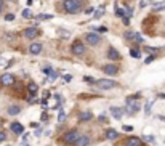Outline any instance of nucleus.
Segmentation results:
<instances>
[{
  "label": "nucleus",
  "mask_w": 165,
  "mask_h": 146,
  "mask_svg": "<svg viewBox=\"0 0 165 146\" xmlns=\"http://www.w3.org/2000/svg\"><path fill=\"white\" fill-rule=\"evenodd\" d=\"M58 32H59V35H64V37H67V35H69V31H61L59 29Z\"/></svg>",
  "instance_id": "obj_40"
},
{
  "label": "nucleus",
  "mask_w": 165,
  "mask_h": 146,
  "mask_svg": "<svg viewBox=\"0 0 165 146\" xmlns=\"http://www.w3.org/2000/svg\"><path fill=\"white\" fill-rule=\"evenodd\" d=\"M82 3H84V0H64L63 8H64V11H66V13L74 15V13L80 11Z\"/></svg>",
  "instance_id": "obj_1"
},
{
  "label": "nucleus",
  "mask_w": 165,
  "mask_h": 146,
  "mask_svg": "<svg viewBox=\"0 0 165 146\" xmlns=\"http://www.w3.org/2000/svg\"><path fill=\"white\" fill-rule=\"evenodd\" d=\"M0 64H2V66L5 64V59H3V58H0ZM3 68H5V66H3Z\"/></svg>",
  "instance_id": "obj_49"
},
{
  "label": "nucleus",
  "mask_w": 165,
  "mask_h": 146,
  "mask_svg": "<svg viewBox=\"0 0 165 146\" xmlns=\"http://www.w3.org/2000/svg\"><path fill=\"white\" fill-rule=\"evenodd\" d=\"M123 24H125V26L130 24V18H128V16H123Z\"/></svg>",
  "instance_id": "obj_42"
},
{
  "label": "nucleus",
  "mask_w": 165,
  "mask_h": 146,
  "mask_svg": "<svg viewBox=\"0 0 165 146\" xmlns=\"http://www.w3.org/2000/svg\"><path fill=\"white\" fill-rule=\"evenodd\" d=\"M93 31H96V32H107V27H104V26H95Z\"/></svg>",
  "instance_id": "obj_26"
},
{
  "label": "nucleus",
  "mask_w": 165,
  "mask_h": 146,
  "mask_svg": "<svg viewBox=\"0 0 165 146\" xmlns=\"http://www.w3.org/2000/svg\"><path fill=\"white\" fill-rule=\"evenodd\" d=\"M115 15H117L119 18H123V16H127V10H123V8H119V6H115Z\"/></svg>",
  "instance_id": "obj_22"
},
{
  "label": "nucleus",
  "mask_w": 165,
  "mask_h": 146,
  "mask_svg": "<svg viewBox=\"0 0 165 146\" xmlns=\"http://www.w3.org/2000/svg\"><path fill=\"white\" fill-rule=\"evenodd\" d=\"M84 80L87 82V84H91V85H93V84H96V80H95L93 77H90V76H85V77H84Z\"/></svg>",
  "instance_id": "obj_28"
},
{
  "label": "nucleus",
  "mask_w": 165,
  "mask_h": 146,
  "mask_svg": "<svg viewBox=\"0 0 165 146\" xmlns=\"http://www.w3.org/2000/svg\"><path fill=\"white\" fill-rule=\"evenodd\" d=\"M11 132H13L15 135H23L24 127H23L19 122H13V124H11Z\"/></svg>",
  "instance_id": "obj_11"
},
{
  "label": "nucleus",
  "mask_w": 165,
  "mask_h": 146,
  "mask_svg": "<svg viewBox=\"0 0 165 146\" xmlns=\"http://www.w3.org/2000/svg\"><path fill=\"white\" fill-rule=\"evenodd\" d=\"M160 10H165V2L155 3V5H154V11H160Z\"/></svg>",
  "instance_id": "obj_24"
},
{
  "label": "nucleus",
  "mask_w": 165,
  "mask_h": 146,
  "mask_svg": "<svg viewBox=\"0 0 165 146\" xmlns=\"http://www.w3.org/2000/svg\"><path fill=\"white\" fill-rule=\"evenodd\" d=\"M90 144V136L87 135H80L79 140L75 141V146H88Z\"/></svg>",
  "instance_id": "obj_13"
},
{
  "label": "nucleus",
  "mask_w": 165,
  "mask_h": 146,
  "mask_svg": "<svg viewBox=\"0 0 165 146\" xmlns=\"http://www.w3.org/2000/svg\"><path fill=\"white\" fill-rule=\"evenodd\" d=\"M21 112V108L19 106H10L8 108V114L10 116H16V114H19Z\"/></svg>",
  "instance_id": "obj_19"
},
{
  "label": "nucleus",
  "mask_w": 165,
  "mask_h": 146,
  "mask_svg": "<svg viewBox=\"0 0 165 146\" xmlns=\"http://www.w3.org/2000/svg\"><path fill=\"white\" fill-rule=\"evenodd\" d=\"M85 13H87V15H90V13H93V8H87V10H85Z\"/></svg>",
  "instance_id": "obj_47"
},
{
  "label": "nucleus",
  "mask_w": 165,
  "mask_h": 146,
  "mask_svg": "<svg viewBox=\"0 0 165 146\" xmlns=\"http://www.w3.org/2000/svg\"><path fill=\"white\" fill-rule=\"evenodd\" d=\"M91 117H93V114H91L90 111H85V112H82L80 116H79V119L82 121V122H87V121H90Z\"/></svg>",
  "instance_id": "obj_17"
},
{
  "label": "nucleus",
  "mask_w": 165,
  "mask_h": 146,
  "mask_svg": "<svg viewBox=\"0 0 165 146\" xmlns=\"http://www.w3.org/2000/svg\"><path fill=\"white\" fill-rule=\"evenodd\" d=\"M2 10H3V0H0V15H2Z\"/></svg>",
  "instance_id": "obj_46"
},
{
  "label": "nucleus",
  "mask_w": 165,
  "mask_h": 146,
  "mask_svg": "<svg viewBox=\"0 0 165 146\" xmlns=\"http://www.w3.org/2000/svg\"><path fill=\"white\" fill-rule=\"evenodd\" d=\"M106 138H107V140H117V138H119V133H117V130H114V129H109V130H106Z\"/></svg>",
  "instance_id": "obj_16"
},
{
  "label": "nucleus",
  "mask_w": 165,
  "mask_h": 146,
  "mask_svg": "<svg viewBox=\"0 0 165 146\" xmlns=\"http://www.w3.org/2000/svg\"><path fill=\"white\" fill-rule=\"evenodd\" d=\"M71 51L74 53L75 56H82V55H85V45L82 43L80 40H77V42H74V43H72Z\"/></svg>",
  "instance_id": "obj_4"
},
{
  "label": "nucleus",
  "mask_w": 165,
  "mask_h": 146,
  "mask_svg": "<svg viewBox=\"0 0 165 146\" xmlns=\"http://www.w3.org/2000/svg\"><path fill=\"white\" fill-rule=\"evenodd\" d=\"M63 79H64V82H71V80H72V76H71V74H64Z\"/></svg>",
  "instance_id": "obj_39"
},
{
  "label": "nucleus",
  "mask_w": 165,
  "mask_h": 146,
  "mask_svg": "<svg viewBox=\"0 0 165 146\" xmlns=\"http://www.w3.org/2000/svg\"><path fill=\"white\" fill-rule=\"evenodd\" d=\"M0 84L8 87V85H13L15 84V76L13 74H3L2 77H0Z\"/></svg>",
  "instance_id": "obj_7"
},
{
  "label": "nucleus",
  "mask_w": 165,
  "mask_h": 146,
  "mask_svg": "<svg viewBox=\"0 0 165 146\" xmlns=\"http://www.w3.org/2000/svg\"><path fill=\"white\" fill-rule=\"evenodd\" d=\"M0 129H2V122H0Z\"/></svg>",
  "instance_id": "obj_53"
},
{
  "label": "nucleus",
  "mask_w": 165,
  "mask_h": 146,
  "mask_svg": "<svg viewBox=\"0 0 165 146\" xmlns=\"http://www.w3.org/2000/svg\"><path fill=\"white\" fill-rule=\"evenodd\" d=\"M122 130H123V132H132V130H133V127H132V125H123V127H122Z\"/></svg>",
  "instance_id": "obj_38"
},
{
  "label": "nucleus",
  "mask_w": 165,
  "mask_h": 146,
  "mask_svg": "<svg viewBox=\"0 0 165 146\" xmlns=\"http://www.w3.org/2000/svg\"><path fill=\"white\" fill-rule=\"evenodd\" d=\"M48 76H50V77H48L50 80H56V77H58V72H56V71H51Z\"/></svg>",
  "instance_id": "obj_29"
},
{
  "label": "nucleus",
  "mask_w": 165,
  "mask_h": 146,
  "mask_svg": "<svg viewBox=\"0 0 165 146\" xmlns=\"http://www.w3.org/2000/svg\"><path fill=\"white\" fill-rule=\"evenodd\" d=\"M140 103H128V106L125 108V112L127 114H136V112H138L140 111Z\"/></svg>",
  "instance_id": "obj_8"
},
{
  "label": "nucleus",
  "mask_w": 165,
  "mask_h": 146,
  "mask_svg": "<svg viewBox=\"0 0 165 146\" xmlns=\"http://www.w3.org/2000/svg\"><path fill=\"white\" fill-rule=\"evenodd\" d=\"M39 34H40V31L37 29V27H27V29L24 31V37L27 39V40H32V39H35V37H39Z\"/></svg>",
  "instance_id": "obj_5"
},
{
  "label": "nucleus",
  "mask_w": 165,
  "mask_h": 146,
  "mask_svg": "<svg viewBox=\"0 0 165 146\" xmlns=\"http://www.w3.org/2000/svg\"><path fill=\"white\" fill-rule=\"evenodd\" d=\"M160 98H165V93H162V95H160Z\"/></svg>",
  "instance_id": "obj_52"
},
{
  "label": "nucleus",
  "mask_w": 165,
  "mask_h": 146,
  "mask_svg": "<svg viewBox=\"0 0 165 146\" xmlns=\"http://www.w3.org/2000/svg\"><path fill=\"white\" fill-rule=\"evenodd\" d=\"M5 140H6V133L0 130V143H2V141H5Z\"/></svg>",
  "instance_id": "obj_36"
},
{
  "label": "nucleus",
  "mask_w": 165,
  "mask_h": 146,
  "mask_svg": "<svg viewBox=\"0 0 165 146\" xmlns=\"http://www.w3.org/2000/svg\"><path fill=\"white\" fill-rule=\"evenodd\" d=\"M26 3H27V5H32V3H34V0H27Z\"/></svg>",
  "instance_id": "obj_50"
},
{
  "label": "nucleus",
  "mask_w": 165,
  "mask_h": 146,
  "mask_svg": "<svg viewBox=\"0 0 165 146\" xmlns=\"http://www.w3.org/2000/svg\"><path fill=\"white\" fill-rule=\"evenodd\" d=\"M40 103H42V106H43L45 109H47V108H48V104H47V98H43V99H42V101H40Z\"/></svg>",
  "instance_id": "obj_41"
},
{
  "label": "nucleus",
  "mask_w": 165,
  "mask_h": 146,
  "mask_svg": "<svg viewBox=\"0 0 165 146\" xmlns=\"http://www.w3.org/2000/svg\"><path fill=\"white\" fill-rule=\"evenodd\" d=\"M27 138H29V135H27V133H23V140L27 141Z\"/></svg>",
  "instance_id": "obj_48"
},
{
  "label": "nucleus",
  "mask_w": 165,
  "mask_h": 146,
  "mask_svg": "<svg viewBox=\"0 0 165 146\" xmlns=\"http://www.w3.org/2000/svg\"><path fill=\"white\" fill-rule=\"evenodd\" d=\"M21 146H29V143H27V141H24V143H21Z\"/></svg>",
  "instance_id": "obj_51"
},
{
  "label": "nucleus",
  "mask_w": 165,
  "mask_h": 146,
  "mask_svg": "<svg viewBox=\"0 0 165 146\" xmlns=\"http://www.w3.org/2000/svg\"><path fill=\"white\" fill-rule=\"evenodd\" d=\"M99 90H109V88H114V87H117V84L114 80H111V79H99V80H96V84H95Z\"/></svg>",
  "instance_id": "obj_3"
},
{
  "label": "nucleus",
  "mask_w": 165,
  "mask_h": 146,
  "mask_svg": "<svg viewBox=\"0 0 165 146\" xmlns=\"http://www.w3.org/2000/svg\"><path fill=\"white\" fill-rule=\"evenodd\" d=\"M64 119H66V112L61 111V112H59V116H58V121H59V122H63Z\"/></svg>",
  "instance_id": "obj_33"
},
{
  "label": "nucleus",
  "mask_w": 165,
  "mask_h": 146,
  "mask_svg": "<svg viewBox=\"0 0 165 146\" xmlns=\"http://www.w3.org/2000/svg\"><path fill=\"white\" fill-rule=\"evenodd\" d=\"M85 40H87L90 45H93V47H95V45H98L99 42H101V37H99L96 32H88V34L85 35Z\"/></svg>",
  "instance_id": "obj_6"
},
{
  "label": "nucleus",
  "mask_w": 165,
  "mask_h": 146,
  "mask_svg": "<svg viewBox=\"0 0 165 146\" xmlns=\"http://www.w3.org/2000/svg\"><path fill=\"white\" fill-rule=\"evenodd\" d=\"M53 15H48V13H42V15H37V19L39 21H47V19H51Z\"/></svg>",
  "instance_id": "obj_21"
},
{
  "label": "nucleus",
  "mask_w": 165,
  "mask_h": 146,
  "mask_svg": "<svg viewBox=\"0 0 165 146\" xmlns=\"http://www.w3.org/2000/svg\"><path fill=\"white\" fill-rule=\"evenodd\" d=\"M34 135H35V136H40V135H42V129H37Z\"/></svg>",
  "instance_id": "obj_43"
},
{
  "label": "nucleus",
  "mask_w": 165,
  "mask_h": 146,
  "mask_svg": "<svg viewBox=\"0 0 165 146\" xmlns=\"http://www.w3.org/2000/svg\"><path fill=\"white\" fill-rule=\"evenodd\" d=\"M143 140H144V141H149V143H154V141H155L154 136H143Z\"/></svg>",
  "instance_id": "obj_35"
},
{
  "label": "nucleus",
  "mask_w": 165,
  "mask_h": 146,
  "mask_svg": "<svg viewBox=\"0 0 165 146\" xmlns=\"http://www.w3.org/2000/svg\"><path fill=\"white\" fill-rule=\"evenodd\" d=\"M51 71H53L51 68H45V69H43V72H45V74H50V72H51Z\"/></svg>",
  "instance_id": "obj_44"
},
{
  "label": "nucleus",
  "mask_w": 165,
  "mask_h": 146,
  "mask_svg": "<svg viewBox=\"0 0 165 146\" xmlns=\"http://www.w3.org/2000/svg\"><path fill=\"white\" fill-rule=\"evenodd\" d=\"M151 3V0H141L140 2V8H144V6H148Z\"/></svg>",
  "instance_id": "obj_31"
},
{
  "label": "nucleus",
  "mask_w": 165,
  "mask_h": 146,
  "mask_svg": "<svg viewBox=\"0 0 165 146\" xmlns=\"http://www.w3.org/2000/svg\"><path fill=\"white\" fill-rule=\"evenodd\" d=\"M151 106H152V101H149L148 104L144 106V112H146V114H149V111H151Z\"/></svg>",
  "instance_id": "obj_32"
},
{
  "label": "nucleus",
  "mask_w": 165,
  "mask_h": 146,
  "mask_svg": "<svg viewBox=\"0 0 165 146\" xmlns=\"http://www.w3.org/2000/svg\"><path fill=\"white\" fill-rule=\"evenodd\" d=\"M135 34H136V32H132V31H127V32L123 34V39H125V40H132V39H135Z\"/></svg>",
  "instance_id": "obj_23"
},
{
  "label": "nucleus",
  "mask_w": 165,
  "mask_h": 146,
  "mask_svg": "<svg viewBox=\"0 0 165 146\" xmlns=\"http://www.w3.org/2000/svg\"><path fill=\"white\" fill-rule=\"evenodd\" d=\"M5 19H6V21H13V19H15V15H13V13H8V15L5 16Z\"/></svg>",
  "instance_id": "obj_37"
},
{
  "label": "nucleus",
  "mask_w": 165,
  "mask_h": 146,
  "mask_svg": "<svg viewBox=\"0 0 165 146\" xmlns=\"http://www.w3.org/2000/svg\"><path fill=\"white\" fill-rule=\"evenodd\" d=\"M154 59V56H149V58H146V64H149V63Z\"/></svg>",
  "instance_id": "obj_45"
},
{
  "label": "nucleus",
  "mask_w": 165,
  "mask_h": 146,
  "mask_svg": "<svg viewBox=\"0 0 165 146\" xmlns=\"http://www.w3.org/2000/svg\"><path fill=\"white\" fill-rule=\"evenodd\" d=\"M104 11H106V6H104V5H101V6H99V8H98V10L95 11V15H93V18H95V19H99V18H101V16L104 15Z\"/></svg>",
  "instance_id": "obj_18"
},
{
  "label": "nucleus",
  "mask_w": 165,
  "mask_h": 146,
  "mask_svg": "<svg viewBox=\"0 0 165 146\" xmlns=\"http://www.w3.org/2000/svg\"><path fill=\"white\" fill-rule=\"evenodd\" d=\"M23 18H32V11L29 10V8H26V10H23Z\"/></svg>",
  "instance_id": "obj_25"
},
{
  "label": "nucleus",
  "mask_w": 165,
  "mask_h": 146,
  "mask_svg": "<svg viewBox=\"0 0 165 146\" xmlns=\"http://www.w3.org/2000/svg\"><path fill=\"white\" fill-rule=\"evenodd\" d=\"M40 51H42V43H37V42L31 43V47H29V53L31 55H39Z\"/></svg>",
  "instance_id": "obj_12"
},
{
  "label": "nucleus",
  "mask_w": 165,
  "mask_h": 146,
  "mask_svg": "<svg viewBox=\"0 0 165 146\" xmlns=\"http://www.w3.org/2000/svg\"><path fill=\"white\" fill-rule=\"evenodd\" d=\"M79 136H80L79 130H69V132H66L63 135V141L66 144H75V141L79 140Z\"/></svg>",
  "instance_id": "obj_2"
},
{
  "label": "nucleus",
  "mask_w": 165,
  "mask_h": 146,
  "mask_svg": "<svg viewBox=\"0 0 165 146\" xmlns=\"http://www.w3.org/2000/svg\"><path fill=\"white\" fill-rule=\"evenodd\" d=\"M125 146H143V140L136 138V136H132L125 141Z\"/></svg>",
  "instance_id": "obj_10"
},
{
  "label": "nucleus",
  "mask_w": 165,
  "mask_h": 146,
  "mask_svg": "<svg viewBox=\"0 0 165 146\" xmlns=\"http://www.w3.org/2000/svg\"><path fill=\"white\" fill-rule=\"evenodd\" d=\"M27 88H29V93H31V95H35V93H37V90H39L37 84H34V82H29V85H27Z\"/></svg>",
  "instance_id": "obj_20"
},
{
  "label": "nucleus",
  "mask_w": 165,
  "mask_h": 146,
  "mask_svg": "<svg viewBox=\"0 0 165 146\" xmlns=\"http://www.w3.org/2000/svg\"><path fill=\"white\" fill-rule=\"evenodd\" d=\"M103 72L107 76H115L117 74V66L115 64H104L103 66Z\"/></svg>",
  "instance_id": "obj_9"
},
{
  "label": "nucleus",
  "mask_w": 165,
  "mask_h": 146,
  "mask_svg": "<svg viewBox=\"0 0 165 146\" xmlns=\"http://www.w3.org/2000/svg\"><path fill=\"white\" fill-rule=\"evenodd\" d=\"M146 51H148V53H155V51H159V48H154V47H146Z\"/></svg>",
  "instance_id": "obj_34"
},
{
  "label": "nucleus",
  "mask_w": 165,
  "mask_h": 146,
  "mask_svg": "<svg viewBox=\"0 0 165 146\" xmlns=\"http://www.w3.org/2000/svg\"><path fill=\"white\" fill-rule=\"evenodd\" d=\"M111 112H112V116L115 117V119H122V116H123V112H125V109L112 106V108H111Z\"/></svg>",
  "instance_id": "obj_14"
},
{
  "label": "nucleus",
  "mask_w": 165,
  "mask_h": 146,
  "mask_svg": "<svg viewBox=\"0 0 165 146\" xmlns=\"http://www.w3.org/2000/svg\"><path fill=\"white\" fill-rule=\"evenodd\" d=\"M107 58H109V59H119V58H120V55H119V51H117L115 48L111 47V48L107 50Z\"/></svg>",
  "instance_id": "obj_15"
},
{
  "label": "nucleus",
  "mask_w": 165,
  "mask_h": 146,
  "mask_svg": "<svg viewBox=\"0 0 165 146\" xmlns=\"http://www.w3.org/2000/svg\"><path fill=\"white\" fill-rule=\"evenodd\" d=\"M143 40H144V39L141 37L140 34H135V42H136V43H143Z\"/></svg>",
  "instance_id": "obj_30"
},
{
  "label": "nucleus",
  "mask_w": 165,
  "mask_h": 146,
  "mask_svg": "<svg viewBox=\"0 0 165 146\" xmlns=\"http://www.w3.org/2000/svg\"><path fill=\"white\" fill-rule=\"evenodd\" d=\"M130 55H132L133 58H140V56H141V53H140L138 50H135V48H132V50H130Z\"/></svg>",
  "instance_id": "obj_27"
}]
</instances>
